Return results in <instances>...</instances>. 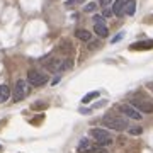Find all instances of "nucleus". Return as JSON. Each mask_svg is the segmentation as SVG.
<instances>
[{
    "label": "nucleus",
    "instance_id": "f257e3e1",
    "mask_svg": "<svg viewBox=\"0 0 153 153\" xmlns=\"http://www.w3.org/2000/svg\"><path fill=\"white\" fill-rule=\"evenodd\" d=\"M129 105H133L141 114H152L153 112V102L145 95H131L129 97Z\"/></svg>",
    "mask_w": 153,
    "mask_h": 153
},
{
    "label": "nucleus",
    "instance_id": "f03ea898",
    "mask_svg": "<svg viewBox=\"0 0 153 153\" xmlns=\"http://www.w3.org/2000/svg\"><path fill=\"white\" fill-rule=\"evenodd\" d=\"M90 138L92 140H95V143H97V146H109V145H112L114 143V138H112V134H111L107 129H102V128H92L90 129Z\"/></svg>",
    "mask_w": 153,
    "mask_h": 153
},
{
    "label": "nucleus",
    "instance_id": "7ed1b4c3",
    "mask_svg": "<svg viewBox=\"0 0 153 153\" xmlns=\"http://www.w3.org/2000/svg\"><path fill=\"white\" fill-rule=\"evenodd\" d=\"M102 123H104L105 128L114 129V131H124L128 128V121L124 117H119V116H114V114H105Z\"/></svg>",
    "mask_w": 153,
    "mask_h": 153
},
{
    "label": "nucleus",
    "instance_id": "20e7f679",
    "mask_svg": "<svg viewBox=\"0 0 153 153\" xmlns=\"http://www.w3.org/2000/svg\"><path fill=\"white\" fill-rule=\"evenodd\" d=\"M31 92V83L27 80H17L16 82V88H14V100L16 102H21L22 99H26Z\"/></svg>",
    "mask_w": 153,
    "mask_h": 153
},
{
    "label": "nucleus",
    "instance_id": "39448f33",
    "mask_svg": "<svg viewBox=\"0 0 153 153\" xmlns=\"http://www.w3.org/2000/svg\"><path fill=\"white\" fill-rule=\"evenodd\" d=\"M27 82L31 85H34V87H41V85H44V83L48 82V76L39 70H29L27 71Z\"/></svg>",
    "mask_w": 153,
    "mask_h": 153
},
{
    "label": "nucleus",
    "instance_id": "423d86ee",
    "mask_svg": "<svg viewBox=\"0 0 153 153\" xmlns=\"http://www.w3.org/2000/svg\"><path fill=\"white\" fill-rule=\"evenodd\" d=\"M117 111L123 112L126 117H131V119H136V121H141V112H138L133 105L129 104H119L117 105Z\"/></svg>",
    "mask_w": 153,
    "mask_h": 153
},
{
    "label": "nucleus",
    "instance_id": "0eeeda50",
    "mask_svg": "<svg viewBox=\"0 0 153 153\" xmlns=\"http://www.w3.org/2000/svg\"><path fill=\"white\" fill-rule=\"evenodd\" d=\"M129 4V0H116L114 5H112V14L117 17L124 16L126 14V5Z\"/></svg>",
    "mask_w": 153,
    "mask_h": 153
},
{
    "label": "nucleus",
    "instance_id": "6e6552de",
    "mask_svg": "<svg viewBox=\"0 0 153 153\" xmlns=\"http://www.w3.org/2000/svg\"><path fill=\"white\" fill-rule=\"evenodd\" d=\"M95 146H97V145H94L88 138H82L80 143H78V153H90Z\"/></svg>",
    "mask_w": 153,
    "mask_h": 153
},
{
    "label": "nucleus",
    "instance_id": "1a4fd4ad",
    "mask_svg": "<svg viewBox=\"0 0 153 153\" xmlns=\"http://www.w3.org/2000/svg\"><path fill=\"white\" fill-rule=\"evenodd\" d=\"M61 66V60L60 58H46V68L49 71H58Z\"/></svg>",
    "mask_w": 153,
    "mask_h": 153
},
{
    "label": "nucleus",
    "instance_id": "9d476101",
    "mask_svg": "<svg viewBox=\"0 0 153 153\" xmlns=\"http://www.w3.org/2000/svg\"><path fill=\"white\" fill-rule=\"evenodd\" d=\"M75 38L80 39V41H83V43H88V41L92 39V34L88 33V31H85V29H76L75 31Z\"/></svg>",
    "mask_w": 153,
    "mask_h": 153
},
{
    "label": "nucleus",
    "instance_id": "9b49d317",
    "mask_svg": "<svg viewBox=\"0 0 153 153\" xmlns=\"http://www.w3.org/2000/svg\"><path fill=\"white\" fill-rule=\"evenodd\" d=\"M94 31H95V34H97L99 38H107V34H109L105 24H95V26H94Z\"/></svg>",
    "mask_w": 153,
    "mask_h": 153
},
{
    "label": "nucleus",
    "instance_id": "f8f14e48",
    "mask_svg": "<svg viewBox=\"0 0 153 153\" xmlns=\"http://www.w3.org/2000/svg\"><path fill=\"white\" fill-rule=\"evenodd\" d=\"M9 97H10V88H9V85H5V83L0 85V104L9 100Z\"/></svg>",
    "mask_w": 153,
    "mask_h": 153
},
{
    "label": "nucleus",
    "instance_id": "ddd939ff",
    "mask_svg": "<svg viewBox=\"0 0 153 153\" xmlns=\"http://www.w3.org/2000/svg\"><path fill=\"white\" fill-rule=\"evenodd\" d=\"M146 48H153V39H150V41H140V43L131 44V49H146Z\"/></svg>",
    "mask_w": 153,
    "mask_h": 153
},
{
    "label": "nucleus",
    "instance_id": "4468645a",
    "mask_svg": "<svg viewBox=\"0 0 153 153\" xmlns=\"http://www.w3.org/2000/svg\"><path fill=\"white\" fill-rule=\"evenodd\" d=\"M99 95H100V92H97V90H94V92H88L87 95H83V97H82V102H83V104H88L90 100L97 99Z\"/></svg>",
    "mask_w": 153,
    "mask_h": 153
},
{
    "label": "nucleus",
    "instance_id": "2eb2a0df",
    "mask_svg": "<svg viewBox=\"0 0 153 153\" xmlns=\"http://www.w3.org/2000/svg\"><path fill=\"white\" fill-rule=\"evenodd\" d=\"M134 12H136V2L134 0H129V4L126 5V14L131 17V16H134Z\"/></svg>",
    "mask_w": 153,
    "mask_h": 153
},
{
    "label": "nucleus",
    "instance_id": "dca6fc26",
    "mask_svg": "<svg viewBox=\"0 0 153 153\" xmlns=\"http://www.w3.org/2000/svg\"><path fill=\"white\" fill-rule=\"evenodd\" d=\"M71 66H73V61H71L70 58H66V60L61 61V66H60V70L58 71H66V70H70Z\"/></svg>",
    "mask_w": 153,
    "mask_h": 153
},
{
    "label": "nucleus",
    "instance_id": "f3484780",
    "mask_svg": "<svg viewBox=\"0 0 153 153\" xmlns=\"http://www.w3.org/2000/svg\"><path fill=\"white\" fill-rule=\"evenodd\" d=\"M143 129L141 126H134V128H129V134H133V136H138V134H141Z\"/></svg>",
    "mask_w": 153,
    "mask_h": 153
},
{
    "label": "nucleus",
    "instance_id": "a211bd4d",
    "mask_svg": "<svg viewBox=\"0 0 153 153\" xmlns=\"http://www.w3.org/2000/svg\"><path fill=\"white\" fill-rule=\"evenodd\" d=\"M95 9H97V4H95V2H90V4H87V5H85V9H83V10H85V12H94Z\"/></svg>",
    "mask_w": 153,
    "mask_h": 153
},
{
    "label": "nucleus",
    "instance_id": "6ab92c4d",
    "mask_svg": "<svg viewBox=\"0 0 153 153\" xmlns=\"http://www.w3.org/2000/svg\"><path fill=\"white\" fill-rule=\"evenodd\" d=\"M94 24H105V19L102 16H94Z\"/></svg>",
    "mask_w": 153,
    "mask_h": 153
},
{
    "label": "nucleus",
    "instance_id": "aec40b11",
    "mask_svg": "<svg viewBox=\"0 0 153 153\" xmlns=\"http://www.w3.org/2000/svg\"><path fill=\"white\" fill-rule=\"evenodd\" d=\"M123 36H124V33H119V34H116L114 38L111 39V43H112V44H116V43H119L121 39H123Z\"/></svg>",
    "mask_w": 153,
    "mask_h": 153
},
{
    "label": "nucleus",
    "instance_id": "412c9836",
    "mask_svg": "<svg viewBox=\"0 0 153 153\" xmlns=\"http://www.w3.org/2000/svg\"><path fill=\"white\" fill-rule=\"evenodd\" d=\"M80 2H82V0H66L65 5H66V7H71V5H76V4H80Z\"/></svg>",
    "mask_w": 153,
    "mask_h": 153
},
{
    "label": "nucleus",
    "instance_id": "4be33fe9",
    "mask_svg": "<svg viewBox=\"0 0 153 153\" xmlns=\"http://www.w3.org/2000/svg\"><path fill=\"white\" fill-rule=\"evenodd\" d=\"M46 107V104H43V102H34L33 104V109H44Z\"/></svg>",
    "mask_w": 153,
    "mask_h": 153
},
{
    "label": "nucleus",
    "instance_id": "5701e85b",
    "mask_svg": "<svg viewBox=\"0 0 153 153\" xmlns=\"http://www.w3.org/2000/svg\"><path fill=\"white\" fill-rule=\"evenodd\" d=\"M99 46H100V41L97 39L95 43H90V44H88V49H95V48H99Z\"/></svg>",
    "mask_w": 153,
    "mask_h": 153
},
{
    "label": "nucleus",
    "instance_id": "b1692460",
    "mask_svg": "<svg viewBox=\"0 0 153 153\" xmlns=\"http://www.w3.org/2000/svg\"><path fill=\"white\" fill-rule=\"evenodd\" d=\"M109 4H112V0H100V5L104 7V9H107V5Z\"/></svg>",
    "mask_w": 153,
    "mask_h": 153
},
{
    "label": "nucleus",
    "instance_id": "393cba45",
    "mask_svg": "<svg viewBox=\"0 0 153 153\" xmlns=\"http://www.w3.org/2000/svg\"><path fill=\"white\" fill-rule=\"evenodd\" d=\"M111 14H112V9H111V10H109V9H104V14H102V17L105 19V17H109Z\"/></svg>",
    "mask_w": 153,
    "mask_h": 153
},
{
    "label": "nucleus",
    "instance_id": "a878e982",
    "mask_svg": "<svg viewBox=\"0 0 153 153\" xmlns=\"http://www.w3.org/2000/svg\"><path fill=\"white\" fill-rule=\"evenodd\" d=\"M60 82V75H56L55 78H53V80H51V85H56V83Z\"/></svg>",
    "mask_w": 153,
    "mask_h": 153
},
{
    "label": "nucleus",
    "instance_id": "bb28decb",
    "mask_svg": "<svg viewBox=\"0 0 153 153\" xmlns=\"http://www.w3.org/2000/svg\"><path fill=\"white\" fill-rule=\"evenodd\" d=\"M80 112L82 114H90V109H80Z\"/></svg>",
    "mask_w": 153,
    "mask_h": 153
},
{
    "label": "nucleus",
    "instance_id": "cd10ccee",
    "mask_svg": "<svg viewBox=\"0 0 153 153\" xmlns=\"http://www.w3.org/2000/svg\"><path fill=\"white\" fill-rule=\"evenodd\" d=\"M146 87L150 88V90H153V82H152V83H146Z\"/></svg>",
    "mask_w": 153,
    "mask_h": 153
},
{
    "label": "nucleus",
    "instance_id": "c85d7f7f",
    "mask_svg": "<svg viewBox=\"0 0 153 153\" xmlns=\"http://www.w3.org/2000/svg\"><path fill=\"white\" fill-rule=\"evenodd\" d=\"M0 152H2V146H0Z\"/></svg>",
    "mask_w": 153,
    "mask_h": 153
}]
</instances>
